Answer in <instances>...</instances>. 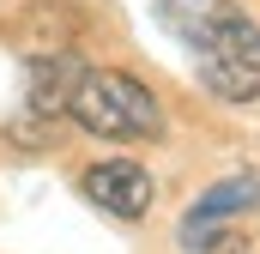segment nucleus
<instances>
[{
  "label": "nucleus",
  "mask_w": 260,
  "mask_h": 254,
  "mask_svg": "<svg viewBox=\"0 0 260 254\" xmlns=\"http://www.w3.org/2000/svg\"><path fill=\"white\" fill-rule=\"evenodd\" d=\"M79 194H85L97 212L133 224V218L151 212V194H157V188H151V176H145L133 157H103V164H91V170L79 176Z\"/></svg>",
  "instance_id": "3"
},
{
  "label": "nucleus",
  "mask_w": 260,
  "mask_h": 254,
  "mask_svg": "<svg viewBox=\"0 0 260 254\" xmlns=\"http://www.w3.org/2000/svg\"><path fill=\"white\" fill-rule=\"evenodd\" d=\"M248 206H260V176H230V182H212V188L188 206V218H182V248H206V236H212L224 218L248 212Z\"/></svg>",
  "instance_id": "4"
},
{
  "label": "nucleus",
  "mask_w": 260,
  "mask_h": 254,
  "mask_svg": "<svg viewBox=\"0 0 260 254\" xmlns=\"http://www.w3.org/2000/svg\"><path fill=\"white\" fill-rule=\"evenodd\" d=\"M67 115L97 139H157L164 133V109L151 85H139L133 73H115V67H85Z\"/></svg>",
  "instance_id": "2"
},
{
  "label": "nucleus",
  "mask_w": 260,
  "mask_h": 254,
  "mask_svg": "<svg viewBox=\"0 0 260 254\" xmlns=\"http://www.w3.org/2000/svg\"><path fill=\"white\" fill-rule=\"evenodd\" d=\"M24 79H30V109H37V115H67V109H73V91H79V79H85V61L67 55V49L30 55Z\"/></svg>",
  "instance_id": "5"
},
{
  "label": "nucleus",
  "mask_w": 260,
  "mask_h": 254,
  "mask_svg": "<svg viewBox=\"0 0 260 254\" xmlns=\"http://www.w3.org/2000/svg\"><path fill=\"white\" fill-rule=\"evenodd\" d=\"M170 24L188 37L200 85L224 103L260 97V24L230 0H170Z\"/></svg>",
  "instance_id": "1"
}]
</instances>
